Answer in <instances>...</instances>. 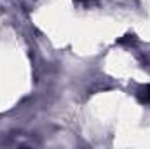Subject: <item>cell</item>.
Instances as JSON below:
<instances>
[{"mask_svg": "<svg viewBox=\"0 0 150 149\" xmlns=\"http://www.w3.org/2000/svg\"><path fill=\"white\" fill-rule=\"evenodd\" d=\"M143 100L145 102H150V86L145 90V95H143Z\"/></svg>", "mask_w": 150, "mask_h": 149, "instance_id": "1", "label": "cell"}, {"mask_svg": "<svg viewBox=\"0 0 150 149\" xmlns=\"http://www.w3.org/2000/svg\"><path fill=\"white\" fill-rule=\"evenodd\" d=\"M75 2H79V4H84V5H91V4H94L96 0H75Z\"/></svg>", "mask_w": 150, "mask_h": 149, "instance_id": "2", "label": "cell"}]
</instances>
